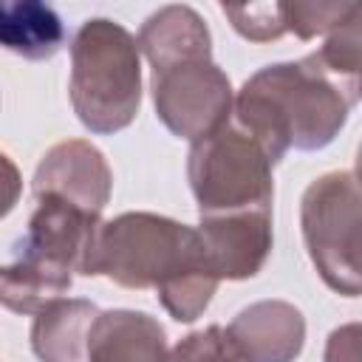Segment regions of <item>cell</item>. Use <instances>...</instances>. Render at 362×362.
I'll list each match as a JSON object with an SVG mask.
<instances>
[{"label": "cell", "mask_w": 362, "mask_h": 362, "mask_svg": "<svg viewBox=\"0 0 362 362\" xmlns=\"http://www.w3.org/2000/svg\"><path fill=\"white\" fill-rule=\"evenodd\" d=\"M88 277H107L136 291L153 288L175 322H195L221 283L198 226L156 212L102 221Z\"/></svg>", "instance_id": "cell-1"}, {"label": "cell", "mask_w": 362, "mask_h": 362, "mask_svg": "<svg viewBox=\"0 0 362 362\" xmlns=\"http://www.w3.org/2000/svg\"><path fill=\"white\" fill-rule=\"evenodd\" d=\"M356 88L334 76L317 54L274 62L252 74L235 93V119L280 161L294 150L328 147L348 122Z\"/></svg>", "instance_id": "cell-2"}, {"label": "cell", "mask_w": 362, "mask_h": 362, "mask_svg": "<svg viewBox=\"0 0 362 362\" xmlns=\"http://www.w3.org/2000/svg\"><path fill=\"white\" fill-rule=\"evenodd\" d=\"M37 206L17 255L0 272V300L14 314H37L59 300L74 274L88 277L102 215L85 212L57 195L34 198Z\"/></svg>", "instance_id": "cell-3"}, {"label": "cell", "mask_w": 362, "mask_h": 362, "mask_svg": "<svg viewBox=\"0 0 362 362\" xmlns=\"http://www.w3.org/2000/svg\"><path fill=\"white\" fill-rule=\"evenodd\" d=\"M68 96L76 119L96 136L124 130L141 105V48L124 25L90 17L71 40Z\"/></svg>", "instance_id": "cell-4"}, {"label": "cell", "mask_w": 362, "mask_h": 362, "mask_svg": "<svg viewBox=\"0 0 362 362\" xmlns=\"http://www.w3.org/2000/svg\"><path fill=\"white\" fill-rule=\"evenodd\" d=\"M274 156L235 116L192 141L187 156L189 189L198 215H232L272 209L274 201Z\"/></svg>", "instance_id": "cell-5"}, {"label": "cell", "mask_w": 362, "mask_h": 362, "mask_svg": "<svg viewBox=\"0 0 362 362\" xmlns=\"http://www.w3.org/2000/svg\"><path fill=\"white\" fill-rule=\"evenodd\" d=\"M300 226L322 283L362 297V184L348 170L314 178L300 198Z\"/></svg>", "instance_id": "cell-6"}, {"label": "cell", "mask_w": 362, "mask_h": 362, "mask_svg": "<svg viewBox=\"0 0 362 362\" xmlns=\"http://www.w3.org/2000/svg\"><path fill=\"white\" fill-rule=\"evenodd\" d=\"M150 90L161 124L187 141L209 136L235 113L232 82L212 57L156 68L150 76Z\"/></svg>", "instance_id": "cell-7"}, {"label": "cell", "mask_w": 362, "mask_h": 362, "mask_svg": "<svg viewBox=\"0 0 362 362\" xmlns=\"http://www.w3.org/2000/svg\"><path fill=\"white\" fill-rule=\"evenodd\" d=\"M113 189V173L105 153L85 139H65L45 150L34 170V198L57 195L85 212L102 215Z\"/></svg>", "instance_id": "cell-8"}, {"label": "cell", "mask_w": 362, "mask_h": 362, "mask_svg": "<svg viewBox=\"0 0 362 362\" xmlns=\"http://www.w3.org/2000/svg\"><path fill=\"white\" fill-rule=\"evenodd\" d=\"M212 269L221 280H249L269 260L272 209L232 212V215H204L198 223Z\"/></svg>", "instance_id": "cell-9"}, {"label": "cell", "mask_w": 362, "mask_h": 362, "mask_svg": "<svg viewBox=\"0 0 362 362\" xmlns=\"http://www.w3.org/2000/svg\"><path fill=\"white\" fill-rule=\"evenodd\" d=\"M249 362H294L305 345V317L288 300H257L226 325Z\"/></svg>", "instance_id": "cell-10"}, {"label": "cell", "mask_w": 362, "mask_h": 362, "mask_svg": "<svg viewBox=\"0 0 362 362\" xmlns=\"http://www.w3.org/2000/svg\"><path fill=\"white\" fill-rule=\"evenodd\" d=\"M167 354L164 325L147 311H99L90 328L88 362H164Z\"/></svg>", "instance_id": "cell-11"}, {"label": "cell", "mask_w": 362, "mask_h": 362, "mask_svg": "<svg viewBox=\"0 0 362 362\" xmlns=\"http://www.w3.org/2000/svg\"><path fill=\"white\" fill-rule=\"evenodd\" d=\"M139 48L150 68H164L181 59L212 57V34L204 17L184 3L161 6L139 28Z\"/></svg>", "instance_id": "cell-12"}, {"label": "cell", "mask_w": 362, "mask_h": 362, "mask_svg": "<svg viewBox=\"0 0 362 362\" xmlns=\"http://www.w3.org/2000/svg\"><path fill=\"white\" fill-rule=\"evenodd\" d=\"M99 308L82 297H59L31 322V351L40 362H88L90 328Z\"/></svg>", "instance_id": "cell-13"}, {"label": "cell", "mask_w": 362, "mask_h": 362, "mask_svg": "<svg viewBox=\"0 0 362 362\" xmlns=\"http://www.w3.org/2000/svg\"><path fill=\"white\" fill-rule=\"evenodd\" d=\"M0 42L23 59H51L65 42V25L45 3L8 0L0 8Z\"/></svg>", "instance_id": "cell-14"}, {"label": "cell", "mask_w": 362, "mask_h": 362, "mask_svg": "<svg viewBox=\"0 0 362 362\" xmlns=\"http://www.w3.org/2000/svg\"><path fill=\"white\" fill-rule=\"evenodd\" d=\"M317 57L334 76L356 88V79L362 76V3H354L351 14L325 37Z\"/></svg>", "instance_id": "cell-15"}, {"label": "cell", "mask_w": 362, "mask_h": 362, "mask_svg": "<svg viewBox=\"0 0 362 362\" xmlns=\"http://www.w3.org/2000/svg\"><path fill=\"white\" fill-rule=\"evenodd\" d=\"M164 362H249L232 342L229 331L221 325H206L201 331L178 339Z\"/></svg>", "instance_id": "cell-16"}, {"label": "cell", "mask_w": 362, "mask_h": 362, "mask_svg": "<svg viewBox=\"0 0 362 362\" xmlns=\"http://www.w3.org/2000/svg\"><path fill=\"white\" fill-rule=\"evenodd\" d=\"M286 25L300 40H314L320 34H331L354 8L348 0H314V3H283Z\"/></svg>", "instance_id": "cell-17"}, {"label": "cell", "mask_w": 362, "mask_h": 362, "mask_svg": "<svg viewBox=\"0 0 362 362\" xmlns=\"http://www.w3.org/2000/svg\"><path fill=\"white\" fill-rule=\"evenodd\" d=\"M232 28L249 42H272L288 31L283 3H249V6H221Z\"/></svg>", "instance_id": "cell-18"}, {"label": "cell", "mask_w": 362, "mask_h": 362, "mask_svg": "<svg viewBox=\"0 0 362 362\" xmlns=\"http://www.w3.org/2000/svg\"><path fill=\"white\" fill-rule=\"evenodd\" d=\"M322 362H362V322H345L325 339Z\"/></svg>", "instance_id": "cell-19"}, {"label": "cell", "mask_w": 362, "mask_h": 362, "mask_svg": "<svg viewBox=\"0 0 362 362\" xmlns=\"http://www.w3.org/2000/svg\"><path fill=\"white\" fill-rule=\"evenodd\" d=\"M354 175H356V181L362 184V141H359V147H356V167H354Z\"/></svg>", "instance_id": "cell-20"}, {"label": "cell", "mask_w": 362, "mask_h": 362, "mask_svg": "<svg viewBox=\"0 0 362 362\" xmlns=\"http://www.w3.org/2000/svg\"><path fill=\"white\" fill-rule=\"evenodd\" d=\"M356 99H362V76L356 79Z\"/></svg>", "instance_id": "cell-21"}]
</instances>
